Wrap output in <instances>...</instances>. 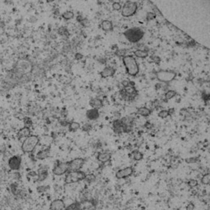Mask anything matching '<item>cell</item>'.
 I'll list each match as a JSON object with an SVG mask.
<instances>
[{
  "label": "cell",
  "mask_w": 210,
  "mask_h": 210,
  "mask_svg": "<svg viewBox=\"0 0 210 210\" xmlns=\"http://www.w3.org/2000/svg\"><path fill=\"white\" fill-rule=\"evenodd\" d=\"M156 17V15L154 13H147V16H146V19L148 21H150V20H153L154 18Z\"/></svg>",
  "instance_id": "38"
},
{
  "label": "cell",
  "mask_w": 210,
  "mask_h": 210,
  "mask_svg": "<svg viewBox=\"0 0 210 210\" xmlns=\"http://www.w3.org/2000/svg\"><path fill=\"white\" fill-rule=\"evenodd\" d=\"M137 91L136 90V88L134 86H132L131 84L127 87H124L123 90L120 91V95L122 96V98L124 100H127V101H130L133 99L136 95H137Z\"/></svg>",
  "instance_id": "8"
},
{
  "label": "cell",
  "mask_w": 210,
  "mask_h": 210,
  "mask_svg": "<svg viewBox=\"0 0 210 210\" xmlns=\"http://www.w3.org/2000/svg\"><path fill=\"white\" fill-rule=\"evenodd\" d=\"M30 136V130L28 127H23L17 133V137L19 140H21L22 138H27Z\"/></svg>",
  "instance_id": "22"
},
{
  "label": "cell",
  "mask_w": 210,
  "mask_h": 210,
  "mask_svg": "<svg viewBox=\"0 0 210 210\" xmlns=\"http://www.w3.org/2000/svg\"><path fill=\"white\" fill-rule=\"evenodd\" d=\"M21 164V158L20 156H13L8 160V166L10 169L17 171L20 169Z\"/></svg>",
  "instance_id": "13"
},
{
  "label": "cell",
  "mask_w": 210,
  "mask_h": 210,
  "mask_svg": "<svg viewBox=\"0 0 210 210\" xmlns=\"http://www.w3.org/2000/svg\"><path fill=\"white\" fill-rule=\"evenodd\" d=\"M125 38L128 41L136 44L142 40L144 35V32L143 30L138 27H134L132 29H128L123 33Z\"/></svg>",
  "instance_id": "3"
},
{
  "label": "cell",
  "mask_w": 210,
  "mask_h": 210,
  "mask_svg": "<svg viewBox=\"0 0 210 210\" xmlns=\"http://www.w3.org/2000/svg\"><path fill=\"white\" fill-rule=\"evenodd\" d=\"M112 127H113V132H115L116 134H122L124 132L123 125L122 123L121 120L117 119L115 121H113Z\"/></svg>",
  "instance_id": "17"
},
{
  "label": "cell",
  "mask_w": 210,
  "mask_h": 210,
  "mask_svg": "<svg viewBox=\"0 0 210 210\" xmlns=\"http://www.w3.org/2000/svg\"><path fill=\"white\" fill-rule=\"evenodd\" d=\"M31 70H32V64L30 63V62L27 61V60H23V59L19 60L17 62L15 68L13 70V72L12 73L11 79L19 80L23 76L30 72Z\"/></svg>",
  "instance_id": "1"
},
{
  "label": "cell",
  "mask_w": 210,
  "mask_h": 210,
  "mask_svg": "<svg viewBox=\"0 0 210 210\" xmlns=\"http://www.w3.org/2000/svg\"><path fill=\"white\" fill-rule=\"evenodd\" d=\"M85 163V159L82 158H76L68 162V172L80 171Z\"/></svg>",
  "instance_id": "10"
},
{
  "label": "cell",
  "mask_w": 210,
  "mask_h": 210,
  "mask_svg": "<svg viewBox=\"0 0 210 210\" xmlns=\"http://www.w3.org/2000/svg\"><path fill=\"white\" fill-rule=\"evenodd\" d=\"M112 8L113 10H115V11H120L121 9H122V5L120 3H117V2H114L112 5Z\"/></svg>",
  "instance_id": "35"
},
{
  "label": "cell",
  "mask_w": 210,
  "mask_h": 210,
  "mask_svg": "<svg viewBox=\"0 0 210 210\" xmlns=\"http://www.w3.org/2000/svg\"><path fill=\"white\" fill-rule=\"evenodd\" d=\"M64 210H78V202L73 203L65 208Z\"/></svg>",
  "instance_id": "32"
},
{
  "label": "cell",
  "mask_w": 210,
  "mask_h": 210,
  "mask_svg": "<svg viewBox=\"0 0 210 210\" xmlns=\"http://www.w3.org/2000/svg\"><path fill=\"white\" fill-rule=\"evenodd\" d=\"M158 116L160 117V118H167L169 115V112L168 110H161L158 113Z\"/></svg>",
  "instance_id": "31"
},
{
  "label": "cell",
  "mask_w": 210,
  "mask_h": 210,
  "mask_svg": "<svg viewBox=\"0 0 210 210\" xmlns=\"http://www.w3.org/2000/svg\"><path fill=\"white\" fill-rule=\"evenodd\" d=\"M200 181H201V183L203 184V185H209V184L210 183V174L209 173H206V174H204V176H202Z\"/></svg>",
  "instance_id": "28"
},
{
  "label": "cell",
  "mask_w": 210,
  "mask_h": 210,
  "mask_svg": "<svg viewBox=\"0 0 210 210\" xmlns=\"http://www.w3.org/2000/svg\"><path fill=\"white\" fill-rule=\"evenodd\" d=\"M50 154V147L45 148L43 150H40V152L37 153L36 154V158L39 160H44L49 156Z\"/></svg>",
  "instance_id": "21"
},
{
  "label": "cell",
  "mask_w": 210,
  "mask_h": 210,
  "mask_svg": "<svg viewBox=\"0 0 210 210\" xmlns=\"http://www.w3.org/2000/svg\"><path fill=\"white\" fill-rule=\"evenodd\" d=\"M177 91H168L166 92V94H165V99H167V100H169V99H173L174 98L176 95H177Z\"/></svg>",
  "instance_id": "30"
},
{
  "label": "cell",
  "mask_w": 210,
  "mask_h": 210,
  "mask_svg": "<svg viewBox=\"0 0 210 210\" xmlns=\"http://www.w3.org/2000/svg\"><path fill=\"white\" fill-rule=\"evenodd\" d=\"M115 71L116 70L112 66H106L105 68H103V70L101 71V72L99 74L102 78H107V77L113 76L115 74Z\"/></svg>",
  "instance_id": "15"
},
{
  "label": "cell",
  "mask_w": 210,
  "mask_h": 210,
  "mask_svg": "<svg viewBox=\"0 0 210 210\" xmlns=\"http://www.w3.org/2000/svg\"><path fill=\"white\" fill-rule=\"evenodd\" d=\"M86 174L82 171H73V172H68L66 173L65 177V184H73L79 181L85 180Z\"/></svg>",
  "instance_id": "5"
},
{
  "label": "cell",
  "mask_w": 210,
  "mask_h": 210,
  "mask_svg": "<svg viewBox=\"0 0 210 210\" xmlns=\"http://www.w3.org/2000/svg\"><path fill=\"white\" fill-rule=\"evenodd\" d=\"M75 58L76 60H81V59L83 58V55L81 54H80V53H76V54H75Z\"/></svg>",
  "instance_id": "42"
},
{
  "label": "cell",
  "mask_w": 210,
  "mask_h": 210,
  "mask_svg": "<svg viewBox=\"0 0 210 210\" xmlns=\"http://www.w3.org/2000/svg\"><path fill=\"white\" fill-rule=\"evenodd\" d=\"M197 161V158H186L185 159V162L188 163H195Z\"/></svg>",
  "instance_id": "41"
},
{
  "label": "cell",
  "mask_w": 210,
  "mask_h": 210,
  "mask_svg": "<svg viewBox=\"0 0 210 210\" xmlns=\"http://www.w3.org/2000/svg\"><path fill=\"white\" fill-rule=\"evenodd\" d=\"M68 125H69V127L68 128H69V131H70L71 132H76L81 127L80 123L76 122H70Z\"/></svg>",
  "instance_id": "27"
},
{
  "label": "cell",
  "mask_w": 210,
  "mask_h": 210,
  "mask_svg": "<svg viewBox=\"0 0 210 210\" xmlns=\"http://www.w3.org/2000/svg\"><path fill=\"white\" fill-rule=\"evenodd\" d=\"M122 62L126 71L128 74L132 76H136V75L139 73L140 71V67L138 65V62L136 61V59L134 57H132V55H126L125 57L122 58Z\"/></svg>",
  "instance_id": "2"
},
{
  "label": "cell",
  "mask_w": 210,
  "mask_h": 210,
  "mask_svg": "<svg viewBox=\"0 0 210 210\" xmlns=\"http://www.w3.org/2000/svg\"><path fill=\"white\" fill-rule=\"evenodd\" d=\"M134 54H135V56H136V57H137V58H147V57L148 56V51H146V50H143V49L136 50V51L134 52Z\"/></svg>",
  "instance_id": "25"
},
{
  "label": "cell",
  "mask_w": 210,
  "mask_h": 210,
  "mask_svg": "<svg viewBox=\"0 0 210 210\" xmlns=\"http://www.w3.org/2000/svg\"><path fill=\"white\" fill-rule=\"evenodd\" d=\"M66 208V204L62 199H57L51 202L49 205L50 210H64Z\"/></svg>",
  "instance_id": "14"
},
{
  "label": "cell",
  "mask_w": 210,
  "mask_h": 210,
  "mask_svg": "<svg viewBox=\"0 0 210 210\" xmlns=\"http://www.w3.org/2000/svg\"><path fill=\"white\" fill-rule=\"evenodd\" d=\"M126 52H127L126 49H119L116 52V55H117L118 57H121V58H123L126 56Z\"/></svg>",
  "instance_id": "36"
},
{
  "label": "cell",
  "mask_w": 210,
  "mask_h": 210,
  "mask_svg": "<svg viewBox=\"0 0 210 210\" xmlns=\"http://www.w3.org/2000/svg\"><path fill=\"white\" fill-rule=\"evenodd\" d=\"M48 177V168L42 167L38 171V181H44Z\"/></svg>",
  "instance_id": "19"
},
{
  "label": "cell",
  "mask_w": 210,
  "mask_h": 210,
  "mask_svg": "<svg viewBox=\"0 0 210 210\" xmlns=\"http://www.w3.org/2000/svg\"><path fill=\"white\" fill-rule=\"evenodd\" d=\"M48 186H45V185H42V186H39L37 188V191L39 193H44V192H45L46 190H47V188Z\"/></svg>",
  "instance_id": "39"
},
{
  "label": "cell",
  "mask_w": 210,
  "mask_h": 210,
  "mask_svg": "<svg viewBox=\"0 0 210 210\" xmlns=\"http://www.w3.org/2000/svg\"><path fill=\"white\" fill-rule=\"evenodd\" d=\"M169 112V115H171V114H173V112H174V108H172V109H169V110H168Z\"/></svg>",
  "instance_id": "44"
},
{
  "label": "cell",
  "mask_w": 210,
  "mask_h": 210,
  "mask_svg": "<svg viewBox=\"0 0 210 210\" xmlns=\"http://www.w3.org/2000/svg\"><path fill=\"white\" fill-rule=\"evenodd\" d=\"M151 112H152V111L146 107H141L140 108H138V110H137V114L144 117H148L151 114Z\"/></svg>",
  "instance_id": "23"
},
{
  "label": "cell",
  "mask_w": 210,
  "mask_h": 210,
  "mask_svg": "<svg viewBox=\"0 0 210 210\" xmlns=\"http://www.w3.org/2000/svg\"><path fill=\"white\" fill-rule=\"evenodd\" d=\"M101 26H102V29L105 31H109L112 30V23L111 21H108V20H104L102 21Z\"/></svg>",
  "instance_id": "24"
},
{
  "label": "cell",
  "mask_w": 210,
  "mask_h": 210,
  "mask_svg": "<svg viewBox=\"0 0 210 210\" xmlns=\"http://www.w3.org/2000/svg\"><path fill=\"white\" fill-rule=\"evenodd\" d=\"M97 202L94 199H86L78 202V210H95Z\"/></svg>",
  "instance_id": "11"
},
{
  "label": "cell",
  "mask_w": 210,
  "mask_h": 210,
  "mask_svg": "<svg viewBox=\"0 0 210 210\" xmlns=\"http://www.w3.org/2000/svg\"><path fill=\"white\" fill-rule=\"evenodd\" d=\"M132 155L133 159L136 161H140L142 158H143V153L139 151V150H133L132 152Z\"/></svg>",
  "instance_id": "26"
},
{
  "label": "cell",
  "mask_w": 210,
  "mask_h": 210,
  "mask_svg": "<svg viewBox=\"0 0 210 210\" xmlns=\"http://www.w3.org/2000/svg\"><path fill=\"white\" fill-rule=\"evenodd\" d=\"M62 17L63 19L68 21V20H71L74 17V13H73V12H71V11H66L65 13H62Z\"/></svg>",
  "instance_id": "29"
},
{
  "label": "cell",
  "mask_w": 210,
  "mask_h": 210,
  "mask_svg": "<svg viewBox=\"0 0 210 210\" xmlns=\"http://www.w3.org/2000/svg\"><path fill=\"white\" fill-rule=\"evenodd\" d=\"M133 173H134V168L132 167H127V168L118 170L116 173L115 176L117 179H125L132 176Z\"/></svg>",
  "instance_id": "12"
},
{
  "label": "cell",
  "mask_w": 210,
  "mask_h": 210,
  "mask_svg": "<svg viewBox=\"0 0 210 210\" xmlns=\"http://www.w3.org/2000/svg\"><path fill=\"white\" fill-rule=\"evenodd\" d=\"M130 84H131V82H130V81H123L122 82V85L124 87L128 86Z\"/></svg>",
  "instance_id": "43"
},
{
  "label": "cell",
  "mask_w": 210,
  "mask_h": 210,
  "mask_svg": "<svg viewBox=\"0 0 210 210\" xmlns=\"http://www.w3.org/2000/svg\"><path fill=\"white\" fill-rule=\"evenodd\" d=\"M186 210H194V204L193 203H189L186 206Z\"/></svg>",
  "instance_id": "40"
},
{
  "label": "cell",
  "mask_w": 210,
  "mask_h": 210,
  "mask_svg": "<svg viewBox=\"0 0 210 210\" xmlns=\"http://www.w3.org/2000/svg\"><path fill=\"white\" fill-rule=\"evenodd\" d=\"M85 180L88 182V183H91L93 181H95V176L93 175V174H89V175H86V178Z\"/></svg>",
  "instance_id": "34"
},
{
  "label": "cell",
  "mask_w": 210,
  "mask_h": 210,
  "mask_svg": "<svg viewBox=\"0 0 210 210\" xmlns=\"http://www.w3.org/2000/svg\"><path fill=\"white\" fill-rule=\"evenodd\" d=\"M112 158V154L110 153L107 152H103V153H99L97 155V159L99 162L102 163H107L108 161L111 160Z\"/></svg>",
  "instance_id": "16"
},
{
  "label": "cell",
  "mask_w": 210,
  "mask_h": 210,
  "mask_svg": "<svg viewBox=\"0 0 210 210\" xmlns=\"http://www.w3.org/2000/svg\"><path fill=\"white\" fill-rule=\"evenodd\" d=\"M68 173V162H59L54 165L53 168V174L55 176H62Z\"/></svg>",
  "instance_id": "9"
},
{
  "label": "cell",
  "mask_w": 210,
  "mask_h": 210,
  "mask_svg": "<svg viewBox=\"0 0 210 210\" xmlns=\"http://www.w3.org/2000/svg\"><path fill=\"white\" fill-rule=\"evenodd\" d=\"M86 117L91 121H95L99 117V110L95 109V108H91L89 109L86 112Z\"/></svg>",
  "instance_id": "18"
},
{
  "label": "cell",
  "mask_w": 210,
  "mask_h": 210,
  "mask_svg": "<svg viewBox=\"0 0 210 210\" xmlns=\"http://www.w3.org/2000/svg\"><path fill=\"white\" fill-rule=\"evenodd\" d=\"M187 184H188L189 187H190V188H194V187H196L198 185V181L197 180H194V179H190L187 182Z\"/></svg>",
  "instance_id": "33"
},
{
  "label": "cell",
  "mask_w": 210,
  "mask_h": 210,
  "mask_svg": "<svg viewBox=\"0 0 210 210\" xmlns=\"http://www.w3.org/2000/svg\"><path fill=\"white\" fill-rule=\"evenodd\" d=\"M91 129H92V126H91V124H89V123L85 124V125H84V126L82 127L83 132H90Z\"/></svg>",
  "instance_id": "37"
},
{
  "label": "cell",
  "mask_w": 210,
  "mask_h": 210,
  "mask_svg": "<svg viewBox=\"0 0 210 210\" xmlns=\"http://www.w3.org/2000/svg\"><path fill=\"white\" fill-rule=\"evenodd\" d=\"M90 105L92 107V108L99 110V108H101L103 106V101L100 99H98V98H94V99H91L90 100Z\"/></svg>",
  "instance_id": "20"
},
{
  "label": "cell",
  "mask_w": 210,
  "mask_h": 210,
  "mask_svg": "<svg viewBox=\"0 0 210 210\" xmlns=\"http://www.w3.org/2000/svg\"><path fill=\"white\" fill-rule=\"evenodd\" d=\"M177 72L173 71L167 70H159L155 73L156 78L163 83H169L173 81L174 79L177 77Z\"/></svg>",
  "instance_id": "6"
},
{
  "label": "cell",
  "mask_w": 210,
  "mask_h": 210,
  "mask_svg": "<svg viewBox=\"0 0 210 210\" xmlns=\"http://www.w3.org/2000/svg\"><path fill=\"white\" fill-rule=\"evenodd\" d=\"M138 9V4L136 2L128 1L122 7V16L124 17H130L135 15Z\"/></svg>",
  "instance_id": "7"
},
{
  "label": "cell",
  "mask_w": 210,
  "mask_h": 210,
  "mask_svg": "<svg viewBox=\"0 0 210 210\" xmlns=\"http://www.w3.org/2000/svg\"><path fill=\"white\" fill-rule=\"evenodd\" d=\"M40 142V138L37 136H30L25 138L21 145V150L25 153H32L36 148V146Z\"/></svg>",
  "instance_id": "4"
}]
</instances>
